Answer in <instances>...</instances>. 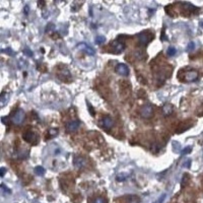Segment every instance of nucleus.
Segmentation results:
<instances>
[{"instance_id":"nucleus-1","label":"nucleus","mask_w":203,"mask_h":203,"mask_svg":"<svg viewBox=\"0 0 203 203\" xmlns=\"http://www.w3.org/2000/svg\"><path fill=\"white\" fill-rule=\"evenodd\" d=\"M53 71L54 75L60 81L66 83L72 82V75L67 65L63 63L57 64L54 67Z\"/></svg>"},{"instance_id":"nucleus-2","label":"nucleus","mask_w":203,"mask_h":203,"mask_svg":"<svg viewBox=\"0 0 203 203\" xmlns=\"http://www.w3.org/2000/svg\"><path fill=\"white\" fill-rule=\"evenodd\" d=\"M22 138L26 142L34 145L38 143L39 139L38 134L30 131L24 133L22 135Z\"/></svg>"},{"instance_id":"nucleus-3","label":"nucleus","mask_w":203,"mask_h":203,"mask_svg":"<svg viewBox=\"0 0 203 203\" xmlns=\"http://www.w3.org/2000/svg\"><path fill=\"white\" fill-rule=\"evenodd\" d=\"M137 38L140 44L142 45H147L153 39V35L151 32L144 31L139 33Z\"/></svg>"},{"instance_id":"nucleus-4","label":"nucleus","mask_w":203,"mask_h":203,"mask_svg":"<svg viewBox=\"0 0 203 203\" xmlns=\"http://www.w3.org/2000/svg\"><path fill=\"white\" fill-rule=\"evenodd\" d=\"M108 48H110V52L115 54H119L124 51L125 46L122 42L114 41L110 44Z\"/></svg>"},{"instance_id":"nucleus-5","label":"nucleus","mask_w":203,"mask_h":203,"mask_svg":"<svg viewBox=\"0 0 203 203\" xmlns=\"http://www.w3.org/2000/svg\"><path fill=\"white\" fill-rule=\"evenodd\" d=\"M26 114L22 109H18L14 114L11 119L12 123L14 124H21L24 121Z\"/></svg>"},{"instance_id":"nucleus-6","label":"nucleus","mask_w":203,"mask_h":203,"mask_svg":"<svg viewBox=\"0 0 203 203\" xmlns=\"http://www.w3.org/2000/svg\"><path fill=\"white\" fill-rule=\"evenodd\" d=\"M194 125V121L192 120H187L183 122H180L178 125L176 129V132L178 134L182 133L191 128Z\"/></svg>"},{"instance_id":"nucleus-7","label":"nucleus","mask_w":203,"mask_h":203,"mask_svg":"<svg viewBox=\"0 0 203 203\" xmlns=\"http://www.w3.org/2000/svg\"><path fill=\"white\" fill-rule=\"evenodd\" d=\"M141 115L142 117L145 119H150L154 115V109L152 106L150 104L145 105L142 109Z\"/></svg>"},{"instance_id":"nucleus-8","label":"nucleus","mask_w":203,"mask_h":203,"mask_svg":"<svg viewBox=\"0 0 203 203\" xmlns=\"http://www.w3.org/2000/svg\"><path fill=\"white\" fill-rule=\"evenodd\" d=\"M116 72L119 75L123 76H127L130 72L128 66L124 63H120L116 65L115 68Z\"/></svg>"},{"instance_id":"nucleus-9","label":"nucleus","mask_w":203,"mask_h":203,"mask_svg":"<svg viewBox=\"0 0 203 203\" xmlns=\"http://www.w3.org/2000/svg\"><path fill=\"white\" fill-rule=\"evenodd\" d=\"M80 125V122L78 121H70L66 124V129L68 132H74L79 128Z\"/></svg>"},{"instance_id":"nucleus-10","label":"nucleus","mask_w":203,"mask_h":203,"mask_svg":"<svg viewBox=\"0 0 203 203\" xmlns=\"http://www.w3.org/2000/svg\"><path fill=\"white\" fill-rule=\"evenodd\" d=\"M102 125L104 128L109 130L113 125V121L111 118L109 117H104L102 121Z\"/></svg>"},{"instance_id":"nucleus-11","label":"nucleus","mask_w":203,"mask_h":203,"mask_svg":"<svg viewBox=\"0 0 203 203\" xmlns=\"http://www.w3.org/2000/svg\"><path fill=\"white\" fill-rule=\"evenodd\" d=\"M125 203H139L140 198L136 195H129L125 196L124 198Z\"/></svg>"},{"instance_id":"nucleus-12","label":"nucleus","mask_w":203,"mask_h":203,"mask_svg":"<svg viewBox=\"0 0 203 203\" xmlns=\"http://www.w3.org/2000/svg\"><path fill=\"white\" fill-rule=\"evenodd\" d=\"M185 77H186V80L188 81H195L197 78L198 73L195 71H188Z\"/></svg>"},{"instance_id":"nucleus-13","label":"nucleus","mask_w":203,"mask_h":203,"mask_svg":"<svg viewBox=\"0 0 203 203\" xmlns=\"http://www.w3.org/2000/svg\"><path fill=\"white\" fill-rule=\"evenodd\" d=\"M73 162L75 166L79 168L84 166L86 164L84 159L83 158L79 157L75 158Z\"/></svg>"},{"instance_id":"nucleus-14","label":"nucleus","mask_w":203,"mask_h":203,"mask_svg":"<svg viewBox=\"0 0 203 203\" xmlns=\"http://www.w3.org/2000/svg\"><path fill=\"white\" fill-rule=\"evenodd\" d=\"M83 1H76L73 2L71 5V10L73 11H78L83 5Z\"/></svg>"},{"instance_id":"nucleus-15","label":"nucleus","mask_w":203,"mask_h":203,"mask_svg":"<svg viewBox=\"0 0 203 203\" xmlns=\"http://www.w3.org/2000/svg\"><path fill=\"white\" fill-rule=\"evenodd\" d=\"M80 48L86 52L88 54L90 55H93L95 52L94 50L91 47H89L87 45L84 43L81 44L80 45Z\"/></svg>"},{"instance_id":"nucleus-16","label":"nucleus","mask_w":203,"mask_h":203,"mask_svg":"<svg viewBox=\"0 0 203 203\" xmlns=\"http://www.w3.org/2000/svg\"><path fill=\"white\" fill-rule=\"evenodd\" d=\"M34 173L37 175L39 176H42L44 175L45 172V170L42 167L40 166H38L36 167L35 168Z\"/></svg>"},{"instance_id":"nucleus-17","label":"nucleus","mask_w":203,"mask_h":203,"mask_svg":"<svg viewBox=\"0 0 203 203\" xmlns=\"http://www.w3.org/2000/svg\"><path fill=\"white\" fill-rule=\"evenodd\" d=\"M129 175L126 173H121L117 175L116 180L118 182H123L128 178Z\"/></svg>"},{"instance_id":"nucleus-18","label":"nucleus","mask_w":203,"mask_h":203,"mask_svg":"<svg viewBox=\"0 0 203 203\" xmlns=\"http://www.w3.org/2000/svg\"><path fill=\"white\" fill-rule=\"evenodd\" d=\"M8 96L5 92L1 94V107H2L6 105L8 101Z\"/></svg>"},{"instance_id":"nucleus-19","label":"nucleus","mask_w":203,"mask_h":203,"mask_svg":"<svg viewBox=\"0 0 203 203\" xmlns=\"http://www.w3.org/2000/svg\"><path fill=\"white\" fill-rule=\"evenodd\" d=\"M58 130L56 129H50L48 133V135L49 137L51 138L55 137L57 136L58 134Z\"/></svg>"},{"instance_id":"nucleus-20","label":"nucleus","mask_w":203,"mask_h":203,"mask_svg":"<svg viewBox=\"0 0 203 203\" xmlns=\"http://www.w3.org/2000/svg\"><path fill=\"white\" fill-rule=\"evenodd\" d=\"M172 106L170 105H166L164 106L163 111L165 114L168 115L172 112Z\"/></svg>"},{"instance_id":"nucleus-21","label":"nucleus","mask_w":203,"mask_h":203,"mask_svg":"<svg viewBox=\"0 0 203 203\" xmlns=\"http://www.w3.org/2000/svg\"><path fill=\"white\" fill-rule=\"evenodd\" d=\"M176 52V50L174 47H170L168 48L167 50V54L169 56H174Z\"/></svg>"},{"instance_id":"nucleus-22","label":"nucleus","mask_w":203,"mask_h":203,"mask_svg":"<svg viewBox=\"0 0 203 203\" xmlns=\"http://www.w3.org/2000/svg\"><path fill=\"white\" fill-rule=\"evenodd\" d=\"M18 156L19 158L20 159H26L28 157V152L26 150H24V151L22 150L20 152L18 153Z\"/></svg>"},{"instance_id":"nucleus-23","label":"nucleus","mask_w":203,"mask_h":203,"mask_svg":"<svg viewBox=\"0 0 203 203\" xmlns=\"http://www.w3.org/2000/svg\"><path fill=\"white\" fill-rule=\"evenodd\" d=\"M106 37H104L103 36H98L96 38V40H95V42L96 44L98 45H101V44L104 43V42H105V41H106Z\"/></svg>"},{"instance_id":"nucleus-24","label":"nucleus","mask_w":203,"mask_h":203,"mask_svg":"<svg viewBox=\"0 0 203 203\" xmlns=\"http://www.w3.org/2000/svg\"><path fill=\"white\" fill-rule=\"evenodd\" d=\"M1 121L2 123L5 125H8L11 123V119L8 116H5V117H1Z\"/></svg>"},{"instance_id":"nucleus-25","label":"nucleus","mask_w":203,"mask_h":203,"mask_svg":"<svg viewBox=\"0 0 203 203\" xmlns=\"http://www.w3.org/2000/svg\"><path fill=\"white\" fill-rule=\"evenodd\" d=\"M37 70L40 72L42 73H45L47 72V66H45V64H41L39 65L37 67Z\"/></svg>"},{"instance_id":"nucleus-26","label":"nucleus","mask_w":203,"mask_h":203,"mask_svg":"<svg viewBox=\"0 0 203 203\" xmlns=\"http://www.w3.org/2000/svg\"><path fill=\"white\" fill-rule=\"evenodd\" d=\"M50 37H51V39L54 40H57L61 38L60 35L56 32L52 33V34L50 35Z\"/></svg>"},{"instance_id":"nucleus-27","label":"nucleus","mask_w":203,"mask_h":203,"mask_svg":"<svg viewBox=\"0 0 203 203\" xmlns=\"http://www.w3.org/2000/svg\"><path fill=\"white\" fill-rule=\"evenodd\" d=\"M166 197V195L164 194L161 195L160 197L154 203H163Z\"/></svg>"},{"instance_id":"nucleus-28","label":"nucleus","mask_w":203,"mask_h":203,"mask_svg":"<svg viewBox=\"0 0 203 203\" xmlns=\"http://www.w3.org/2000/svg\"><path fill=\"white\" fill-rule=\"evenodd\" d=\"M92 203H106V201L104 198L98 197L95 199Z\"/></svg>"},{"instance_id":"nucleus-29","label":"nucleus","mask_w":203,"mask_h":203,"mask_svg":"<svg viewBox=\"0 0 203 203\" xmlns=\"http://www.w3.org/2000/svg\"><path fill=\"white\" fill-rule=\"evenodd\" d=\"M195 47V44L193 42H190L188 44V48L189 51H192V50H194Z\"/></svg>"},{"instance_id":"nucleus-30","label":"nucleus","mask_w":203,"mask_h":203,"mask_svg":"<svg viewBox=\"0 0 203 203\" xmlns=\"http://www.w3.org/2000/svg\"><path fill=\"white\" fill-rule=\"evenodd\" d=\"M45 2L43 1H39L37 2V5L39 8H42L45 7Z\"/></svg>"},{"instance_id":"nucleus-31","label":"nucleus","mask_w":203,"mask_h":203,"mask_svg":"<svg viewBox=\"0 0 203 203\" xmlns=\"http://www.w3.org/2000/svg\"><path fill=\"white\" fill-rule=\"evenodd\" d=\"M1 187L2 188V190H3V191L6 193H10V190L8 189V187H7V186L4 185V184H1Z\"/></svg>"},{"instance_id":"nucleus-32","label":"nucleus","mask_w":203,"mask_h":203,"mask_svg":"<svg viewBox=\"0 0 203 203\" xmlns=\"http://www.w3.org/2000/svg\"><path fill=\"white\" fill-rule=\"evenodd\" d=\"M7 172V170L4 167H1L0 170V174H1V177H3Z\"/></svg>"},{"instance_id":"nucleus-33","label":"nucleus","mask_w":203,"mask_h":203,"mask_svg":"<svg viewBox=\"0 0 203 203\" xmlns=\"http://www.w3.org/2000/svg\"><path fill=\"white\" fill-rule=\"evenodd\" d=\"M191 150V148L190 147H186L183 150L182 154L183 155H186V154L190 153Z\"/></svg>"},{"instance_id":"nucleus-34","label":"nucleus","mask_w":203,"mask_h":203,"mask_svg":"<svg viewBox=\"0 0 203 203\" xmlns=\"http://www.w3.org/2000/svg\"><path fill=\"white\" fill-rule=\"evenodd\" d=\"M188 176L187 175H185L184 176L183 179L182 180V185H185L187 183V180H188Z\"/></svg>"},{"instance_id":"nucleus-35","label":"nucleus","mask_w":203,"mask_h":203,"mask_svg":"<svg viewBox=\"0 0 203 203\" xmlns=\"http://www.w3.org/2000/svg\"><path fill=\"white\" fill-rule=\"evenodd\" d=\"M200 26H201V27L203 29V22H200Z\"/></svg>"},{"instance_id":"nucleus-36","label":"nucleus","mask_w":203,"mask_h":203,"mask_svg":"<svg viewBox=\"0 0 203 203\" xmlns=\"http://www.w3.org/2000/svg\"><path fill=\"white\" fill-rule=\"evenodd\" d=\"M202 185H203V180H202Z\"/></svg>"}]
</instances>
